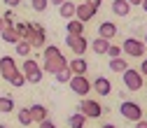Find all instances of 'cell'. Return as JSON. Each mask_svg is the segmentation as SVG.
Instances as JSON below:
<instances>
[{
    "instance_id": "1",
    "label": "cell",
    "mask_w": 147,
    "mask_h": 128,
    "mask_svg": "<svg viewBox=\"0 0 147 128\" xmlns=\"http://www.w3.org/2000/svg\"><path fill=\"white\" fill-rule=\"evenodd\" d=\"M28 26H30V30H28L26 42H28L33 49H42V47L47 44V30H45V26L38 23V21H28Z\"/></svg>"
},
{
    "instance_id": "2",
    "label": "cell",
    "mask_w": 147,
    "mask_h": 128,
    "mask_svg": "<svg viewBox=\"0 0 147 128\" xmlns=\"http://www.w3.org/2000/svg\"><path fill=\"white\" fill-rule=\"evenodd\" d=\"M21 72L26 75V82H30V84H40V82H42V68L38 65L35 58H26Z\"/></svg>"
},
{
    "instance_id": "3",
    "label": "cell",
    "mask_w": 147,
    "mask_h": 128,
    "mask_svg": "<svg viewBox=\"0 0 147 128\" xmlns=\"http://www.w3.org/2000/svg\"><path fill=\"white\" fill-rule=\"evenodd\" d=\"M121 79H124V86L128 91H140L142 84H145V77L140 75V70H136V68H128L126 72H121Z\"/></svg>"
},
{
    "instance_id": "4",
    "label": "cell",
    "mask_w": 147,
    "mask_h": 128,
    "mask_svg": "<svg viewBox=\"0 0 147 128\" xmlns=\"http://www.w3.org/2000/svg\"><path fill=\"white\" fill-rule=\"evenodd\" d=\"M68 86H70L72 93H77L82 98H86V93H91V82H89L86 75H72L70 82H68Z\"/></svg>"
},
{
    "instance_id": "5",
    "label": "cell",
    "mask_w": 147,
    "mask_h": 128,
    "mask_svg": "<svg viewBox=\"0 0 147 128\" xmlns=\"http://www.w3.org/2000/svg\"><path fill=\"white\" fill-rule=\"evenodd\" d=\"M119 112H121V117L126 119V121H140L142 119V107L138 105V103H133V100H124L121 105H119Z\"/></svg>"
},
{
    "instance_id": "6",
    "label": "cell",
    "mask_w": 147,
    "mask_h": 128,
    "mask_svg": "<svg viewBox=\"0 0 147 128\" xmlns=\"http://www.w3.org/2000/svg\"><path fill=\"white\" fill-rule=\"evenodd\" d=\"M121 51L126 54V56L142 58V56H145V51H147V47H145V42H140V40H136V38H126L124 44H121Z\"/></svg>"
},
{
    "instance_id": "7",
    "label": "cell",
    "mask_w": 147,
    "mask_h": 128,
    "mask_svg": "<svg viewBox=\"0 0 147 128\" xmlns=\"http://www.w3.org/2000/svg\"><path fill=\"white\" fill-rule=\"evenodd\" d=\"M77 112H82L86 119H98L105 109H103V105L98 103V100H91V98H84L82 103H80V109Z\"/></svg>"
},
{
    "instance_id": "8",
    "label": "cell",
    "mask_w": 147,
    "mask_h": 128,
    "mask_svg": "<svg viewBox=\"0 0 147 128\" xmlns=\"http://www.w3.org/2000/svg\"><path fill=\"white\" fill-rule=\"evenodd\" d=\"M65 44L72 49L75 56H84V51L89 49V42H86L84 35H68V38H65Z\"/></svg>"
},
{
    "instance_id": "9",
    "label": "cell",
    "mask_w": 147,
    "mask_h": 128,
    "mask_svg": "<svg viewBox=\"0 0 147 128\" xmlns=\"http://www.w3.org/2000/svg\"><path fill=\"white\" fill-rule=\"evenodd\" d=\"M63 68H68V58H65V56L42 61V72H49V75H56V72H61Z\"/></svg>"
},
{
    "instance_id": "10",
    "label": "cell",
    "mask_w": 147,
    "mask_h": 128,
    "mask_svg": "<svg viewBox=\"0 0 147 128\" xmlns=\"http://www.w3.org/2000/svg\"><path fill=\"white\" fill-rule=\"evenodd\" d=\"M16 70H19V68H16V61L12 56H3V58H0V77H3L5 82H9V77L14 75Z\"/></svg>"
},
{
    "instance_id": "11",
    "label": "cell",
    "mask_w": 147,
    "mask_h": 128,
    "mask_svg": "<svg viewBox=\"0 0 147 128\" xmlns=\"http://www.w3.org/2000/svg\"><path fill=\"white\" fill-rule=\"evenodd\" d=\"M96 12H98V9H94L91 5L80 3V5L75 7V19H77V21H82V23H86V21H91V19L96 16Z\"/></svg>"
},
{
    "instance_id": "12",
    "label": "cell",
    "mask_w": 147,
    "mask_h": 128,
    "mask_svg": "<svg viewBox=\"0 0 147 128\" xmlns=\"http://www.w3.org/2000/svg\"><path fill=\"white\" fill-rule=\"evenodd\" d=\"M117 23L115 21H103L100 26H98V38H103V40H107V42H112V38H117Z\"/></svg>"
},
{
    "instance_id": "13",
    "label": "cell",
    "mask_w": 147,
    "mask_h": 128,
    "mask_svg": "<svg viewBox=\"0 0 147 128\" xmlns=\"http://www.w3.org/2000/svg\"><path fill=\"white\" fill-rule=\"evenodd\" d=\"M91 88H94L98 96H110L112 93V82H110L107 77H96L94 82H91Z\"/></svg>"
},
{
    "instance_id": "14",
    "label": "cell",
    "mask_w": 147,
    "mask_h": 128,
    "mask_svg": "<svg viewBox=\"0 0 147 128\" xmlns=\"http://www.w3.org/2000/svg\"><path fill=\"white\" fill-rule=\"evenodd\" d=\"M68 70L72 72V75H86V72H89V63L82 56H77V58L68 61Z\"/></svg>"
},
{
    "instance_id": "15",
    "label": "cell",
    "mask_w": 147,
    "mask_h": 128,
    "mask_svg": "<svg viewBox=\"0 0 147 128\" xmlns=\"http://www.w3.org/2000/svg\"><path fill=\"white\" fill-rule=\"evenodd\" d=\"M30 109V117H33V123H40V121H45L47 117H49V109L45 107V105H33V107H28Z\"/></svg>"
},
{
    "instance_id": "16",
    "label": "cell",
    "mask_w": 147,
    "mask_h": 128,
    "mask_svg": "<svg viewBox=\"0 0 147 128\" xmlns=\"http://www.w3.org/2000/svg\"><path fill=\"white\" fill-rule=\"evenodd\" d=\"M75 3H72V0H65L63 5H59V12H61V19H75Z\"/></svg>"
},
{
    "instance_id": "17",
    "label": "cell",
    "mask_w": 147,
    "mask_h": 128,
    "mask_svg": "<svg viewBox=\"0 0 147 128\" xmlns=\"http://www.w3.org/2000/svg\"><path fill=\"white\" fill-rule=\"evenodd\" d=\"M112 12L117 16H128L131 14V5H128L126 0H112Z\"/></svg>"
},
{
    "instance_id": "18",
    "label": "cell",
    "mask_w": 147,
    "mask_h": 128,
    "mask_svg": "<svg viewBox=\"0 0 147 128\" xmlns=\"http://www.w3.org/2000/svg\"><path fill=\"white\" fill-rule=\"evenodd\" d=\"M110 44H112V42H107V40H103V38H96L94 42H91V49H94L96 56H103V54H107Z\"/></svg>"
},
{
    "instance_id": "19",
    "label": "cell",
    "mask_w": 147,
    "mask_h": 128,
    "mask_svg": "<svg viewBox=\"0 0 147 128\" xmlns=\"http://www.w3.org/2000/svg\"><path fill=\"white\" fill-rule=\"evenodd\" d=\"M65 33L68 35H84V23L77 21V19H70L65 23Z\"/></svg>"
},
{
    "instance_id": "20",
    "label": "cell",
    "mask_w": 147,
    "mask_h": 128,
    "mask_svg": "<svg viewBox=\"0 0 147 128\" xmlns=\"http://www.w3.org/2000/svg\"><path fill=\"white\" fill-rule=\"evenodd\" d=\"M0 38H3L7 44H16V42H19L21 38H19V33H16L14 30V26H9V28H5L3 33H0Z\"/></svg>"
},
{
    "instance_id": "21",
    "label": "cell",
    "mask_w": 147,
    "mask_h": 128,
    "mask_svg": "<svg viewBox=\"0 0 147 128\" xmlns=\"http://www.w3.org/2000/svg\"><path fill=\"white\" fill-rule=\"evenodd\" d=\"M68 126H70V128H84V126H86V117H84L82 112L70 114V117H68Z\"/></svg>"
},
{
    "instance_id": "22",
    "label": "cell",
    "mask_w": 147,
    "mask_h": 128,
    "mask_svg": "<svg viewBox=\"0 0 147 128\" xmlns=\"http://www.w3.org/2000/svg\"><path fill=\"white\" fill-rule=\"evenodd\" d=\"M110 70H112V72H119V75L126 72V70H128L126 58H124V56H121V58H110Z\"/></svg>"
},
{
    "instance_id": "23",
    "label": "cell",
    "mask_w": 147,
    "mask_h": 128,
    "mask_svg": "<svg viewBox=\"0 0 147 128\" xmlns=\"http://www.w3.org/2000/svg\"><path fill=\"white\" fill-rule=\"evenodd\" d=\"M42 56H45V61H49V58H59V56H63V51H61L56 44H47V47L42 49Z\"/></svg>"
},
{
    "instance_id": "24",
    "label": "cell",
    "mask_w": 147,
    "mask_h": 128,
    "mask_svg": "<svg viewBox=\"0 0 147 128\" xmlns=\"http://www.w3.org/2000/svg\"><path fill=\"white\" fill-rule=\"evenodd\" d=\"M9 112H14V98L0 96V114H9Z\"/></svg>"
},
{
    "instance_id": "25",
    "label": "cell",
    "mask_w": 147,
    "mask_h": 128,
    "mask_svg": "<svg viewBox=\"0 0 147 128\" xmlns=\"http://www.w3.org/2000/svg\"><path fill=\"white\" fill-rule=\"evenodd\" d=\"M16 119H19V123H21L24 128L33 123V117H30V109H28V107H21L19 112H16Z\"/></svg>"
},
{
    "instance_id": "26",
    "label": "cell",
    "mask_w": 147,
    "mask_h": 128,
    "mask_svg": "<svg viewBox=\"0 0 147 128\" xmlns=\"http://www.w3.org/2000/svg\"><path fill=\"white\" fill-rule=\"evenodd\" d=\"M14 47H16V56H30V51H33V47L26 40H19Z\"/></svg>"
},
{
    "instance_id": "27",
    "label": "cell",
    "mask_w": 147,
    "mask_h": 128,
    "mask_svg": "<svg viewBox=\"0 0 147 128\" xmlns=\"http://www.w3.org/2000/svg\"><path fill=\"white\" fill-rule=\"evenodd\" d=\"M9 84H12L14 88H21V86L26 84V75H24V72H21V70H16V72H14V75L9 77Z\"/></svg>"
},
{
    "instance_id": "28",
    "label": "cell",
    "mask_w": 147,
    "mask_h": 128,
    "mask_svg": "<svg viewBox=\"0 0 147 128\" xmlns=\"http://www.w3.org/2000/svg\"><path fill=\"white\" fill-rule=\"evenodd\" d=\"M14 30L19 33V38H21V40H26V38H28L30 26H28V21H19V23H14Z\"/></svg>"
},
{
    "instance_id": "29",
    "label": "cell",
    "mask_w": 147,
    "mask_h": 128,
    "mask_svg": "<svg viewBox=\"0 0 147 128\" xmlns=\"http://www.w3.org/2000/svg\"><path fill=\"white\" fill-rule=\"evenodd\" d=\"M54 77H56V82H59V84H68V82H70V77H72V72H70L68 68H63V70H61V72H56Z\"/></svg>"
},
{
    "instance_id": "30",
    "label": "cell",
    "mask_w": 147,
    "mask_h": 128,
    "mask_svg": "<svg viewBox=\"0 0 147 128\" xmlns=\"http://www.w3.org/2000/svg\"><path fill=\"white\" fill-rule=\"evenodd\" d=\"M121 47L119 44H110V49H107V54H105V56H110V58H121Z\"/></svg>"
},
{
    "instance_id": "31",
    "label": "cell",
    "mask_w": 147,
    "mask_h": 128,
    "mask_svg": "<svg viewBox=\"0 0 147 128\" xmlns=\"http://www.w3.org/2000/svg\"><path fill=\"white\" fill-rule=\"evenodd\" d=\"M30 7H33L35 12H45V9L49 7V0H30Z\"/></svg>"
},
{
    "instance_id": "32",
    "label": "cell",
    "mask_w": 147,
    "mask_h": 128,
    "mask_svg": "<svg viewBox=\"0 0 147 128\" xmlns=\"http://www.w3.org/2000/svg\"><path fill=\"white\" fill-rule=\"evenodd\" d=\"M3 19H5V28H9V26H14V12H12V9H7V12H5V16H3Z\"/></svg>"
},
{
    "instance_id": "33",
    "label": "cell",
    "mask_w": 147,
    "mask_h": 128,
    "mask_svg": "<svg viewBox=\"0 0 147 128\" xmlns=\"http://www.w3.org/2000/svg\"><path fill=\"white\" fill-rule=\"evenodd\" d=\"M38 128H56V123L49 121V119H45V121H40V123H38Z\"/></svg>"
},
{
    "instance_id": "34",
    "label": "cell",
    "mask_w": 147,
    "mask_h": 128,
    "mask_svg": "<svg viewBox=\"0 0 147 128\" xmlns=\"http://www.w3.org/2000/svg\"><path fill=\"white\" fill-rule=\"evenodd\" d=\"M86 5H91L94 9H100V5H103V0H84Z\"/></svg>"
},
{
    "instance_id": "35",
    "label": "cell",
    "mask_w": 147,
    "mask_h": 128,
    "mask_svg": "<svg viewBox=\"0 0 147 128\" xmlns=\"http://www.w3.org/2000/svg\"><path fill=\"white\" fill-rule=\"evenodd\" d=\"M140 75L147 77V58H142V63H140Z\"/></svg>"
},
{
    "instance_id": "36",
    "label": "cell",
    "mask_w": 147,
    "mask_h": 128,
    "mask_svg": "<svg viewBox=\"0 0 147 128\" xmlns=\"http://www.w3.org/2000/svg\"><path fill=\"white\" fill-rule=\"evenodd\" d=\"M5 5H7V7H19L21 0H5Z\"/></svg>"
},
{
    "instance_id": "37",
    "label": "cell",
    "mask_w": 147,
    "mask_h": 128,
    "mask_svg": "<svg viewBox=\"0 0 147 128\" xmlns=\"http://www.w3.org/2000/svg\"><path fill=\"white\" fill-rule=\"evenodd\" d=\"M136 128H147V119H140V121H136Z\"/></svg>"
},
{
    "instance_id": "38",
    "label": "cell",
    "mask_w": 147,
    "mask_h": 128,
    "mask_svg": "<svg viewBox=\"0 0 147 128\" xmlns=\"http://www.w3.org/2000/svg\"><path fill=\"white\" fill-rule=\"evenodd\" d=\"M63 3H65V0H49V5H56V7H59V5H63Z\"/></svg>"
},
{
    "instance_id": "39",
    "label": "cell",
    "mask_w": 147,
    "mask_h": 128,
    "mask_svg": "<svg viewBox=\"0 0 147 128\" xmlns=\"http://www.w3.org/2000/svg\"><path fill=\"white\" fill-rule=\"evenodd\" d=\"M128 5H142V0H126Z\"/></svg>"
},
{
    "instance_id": "40",
    "label": "cell",
    "mask_w": 147,
    "mask_h": 128,
    "mask_svg": "<svg viewBox=\"0 0 147 128\" xmlns=\"http://www.w3.org/2000/svg\"><path fill=\"white\" fill-rule=\"evenodd\" d=\"M3 30H5V19L0 16V33H3Z\"/></svg>"
},
{
    "instance_id": "41",
    "label": "cell",
    "mask_w": 147,
    "mask_h": 128,
    "mask_svg": "<svg viewBox=\"0 0 147 128\" xmlns=\"http://www.w3.org/2000/svg\"><path fill=\"white\" fill-rule=\"evenodd\" d=\"M103 128H117L115 123H103Z\"/></svg>"
},
{
    "instance_id": "42",
    "label": "cell",
    "mask_w": 147,
    "mask_h": 128,
    "mask_svg": "<svg viewBox=\"0 0 147 128\" xmlns=\"http://www.w3.org/2000/svg\"><path fill=\"white\" fill-rule=\"evenodd\" d=\"M142 9H145V14H147V0H142V5H140Z\"/></svg>"
},
{
    "instance_id": "43",
    "label": "cell",
    "mask_w": 147,
    "mask_h": 128,
    "mask_svg": "<svg viewBox=\"0 0 147 128\" xmlns=\"http://www.w3.org/2000/svg\"><path fill=\"white\" fill-rule=\"evenodd\" d=\"M145 47H147V33H145Z\"/></svg>"
},
{
    "instance_id": "44",
    "label": "cell",
    "mask_w": 147,
    "mask_h": 128,
    "mask_svg": "<svg viewBox=\"0 0 147 128\" xmlns=\"http://www.w3.org/2000/svg\"><path fill=\"white\" fill-rule=\"evenodd\" d=\"M0 128H7V126H0Z\"/></svg>"
}]
</instances>
